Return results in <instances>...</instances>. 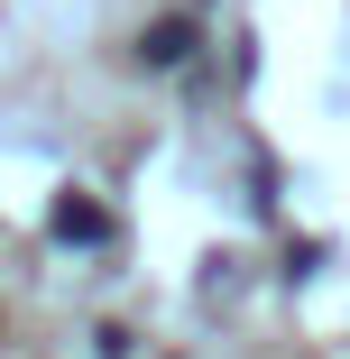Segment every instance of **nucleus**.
Masks as SVG:
<instances>
[{
    "instance_id": "obj_1",
    "label": "nucleus",
    "mask_w": 350,
    "mask_h": 359,
    "mask_svg": "<svg viewBox=\"0 0 350 359\" xmlns=\"http://www.w3.org/2000/svg\"><path fill=\"white\" fill-rule=\"evenodd\" d=\"M184 55H194V19H157L148 37H138V65H157V74L184 65Z\"/></svg>"
},
{
    "instance_id": "obj_2",
    "label": "nucleus",
    "mask_w": 350,
    "mask_h": 359,
    "mask_svg": "<svg viewBox=\"0 0 350 359\" xmlns=\"http://www.w3.org/2000/svg\"><path fill=\"white\" fill-rule=\"evenodd\" d=\"M55 240H111V212L102 203H55Z\"/></svg>"
}]
</instances>
